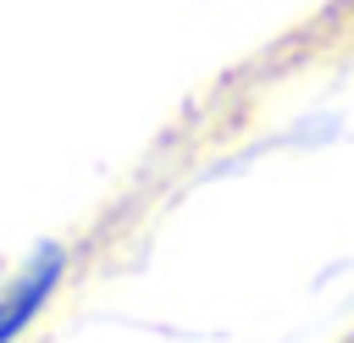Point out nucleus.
<instances>
[{
    "label": "nucleus",
    "instance_id": "f257e3e1",
    "mask_svg": "<svg viewBox=\"0 0 354 343\" xmlns=\"http://www.w3.org/2000/svg\"><path fill=\"white\" fill-rule=\"evenodd\" d=\"M61 277H66V249H61V243H44V249L0 288V343H17V337L39 321V310L55 299Z\"/></svg>",
    "mask_w": 354,
    "mask_h": 343
}]
</instances>
